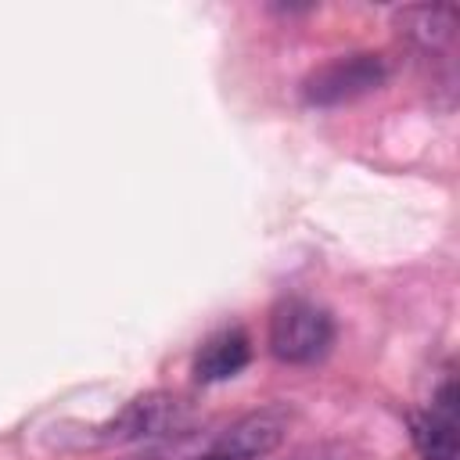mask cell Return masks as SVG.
<instances>
[{"instance_id":"obj_5","label":"cell","mask_w":460,"mask_h":460,"mask_svg":"<svg viewBox=\"0 0 460 460\" xmlns=\"http://www.w3.org/2000/svg\"><path fill=\"white\" fill-rule=\"evenodd\" d=\"M420 460H456V381L446 377L424 413L410 420Z\"/></svg>"},{"instance_id":"obj_9","label":"cell","mask_w":460,"mask_h":460,"mask_svg":"<svg viewBox=\"0 0 460 460\" xmlns=\"http://www.w3.org/2000/svg\"><path fill=\"white\" fill-rule=\"evenodd\" d=\"M284 460H349V449L341 442L323 438V442H305V446L291 449Z\"/></svg>"},{"instance_id":"obj_8","label":"cell","mask_w":460,"mask_h":460,"mask_svg":"<svg viewBox=\"0 0 460 460\" xmlns=\"http://www.w3.org/2000/svg\"><path fill=\"white\" fill-rule=\"evenodd\" d=\"M194 453H198V438H194V431H187V435H176V438H169L140 456H129V460H194Z\"/></svg>"},{"instance_id":"obj_3","label":"cell","mask_w":460,"mask_h":460,"mask_svg":"<svg viewBox=\"0 0 460 460\" xmlns=\"http://www.w3.org/2000/svg\"><path fill=\"white\" fill-rule=\"evenodd\" d=\"M190 431V406L169 392H144L129 399L111 420L97 428V442H140V438H176Z\"/></svg>"},{"instance_id":"obj_7","label":"cell","mask_w":460,"mask_h":460,"mask_svg":"<svg viewBox=\"0 0 460 460\" xmlns=\"http://www.w3.org/2000/svg\"><path fill=\"white\" fill-rule=\"evenodd\" d=\"M395 22H399V32H406L424 50H442L456 36V7H449V4L402 7L395 14Z\"/></svg>"},{"instance_id":"obj_1","label":"cell","mask_w":460,"mask_h":460,"mask_svg":"<svg viewBox=\"0 0 460 460\" xmlns=\"http://www.w3.org/2000/svg\"><path fill=\"white\" fill-rule=\"evenodd\" d=\"M266 341L280 363H316L334 345V316L309 298H280L270 309Z\"/></svg>"},{"instance_id":"obj_2","label":"cell","mask_w":460,"mask_h":460,"mask_svg":"<svg viewBox=\"0 0 460 460\" xmlns=\"http://www.w3.org/2000/svg\"><path fill=\"white\" fill-rule=\"evenodd\" d=\"M385 79H388L385 58L370 50H356L313 68L302 79V97L313 108H334V104H349L356 97L374 93L377 86H385Z\"/></svg>"},{"instance_id":"obj_6","label":"cell","mask_w":460,"mask_h":460,"mask_svg":"<svg viewBox=\"0 0 460 460\" xmlns=\"http://www.w3.org/2000/svg\"><path fill=\"white\" fill-rule=\"evenodd\" d=\"M252 359V338L244 327H223L208 334L194 356V377L201 385H216L226 377H237Z\"/></svg>"},{"instance_id":"obj_4","label":"cell","mask_w":460,"mask_h":460,"mask_svg":"<svg viewBox=\"0 0 460 460\" xmlns=\"http://www.w3.org/2000/svg\"><path fill=\"white\" fill-rule=\"evenodd\" d=\"M288 424H291L288 406L252 410V413L237 417L234 424H226L219 435L198 442L194 460H262L284 442Z\"/></svg>"}]
</instances>
